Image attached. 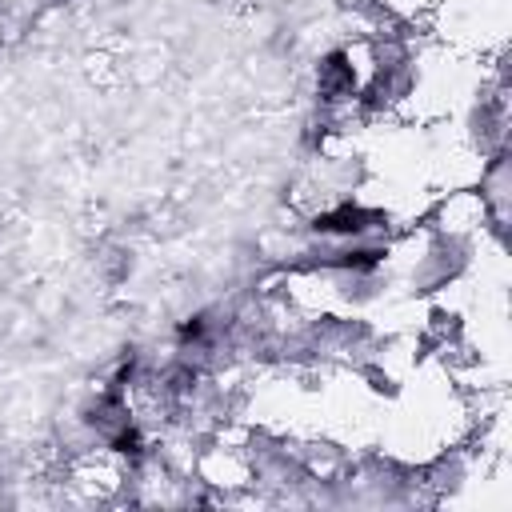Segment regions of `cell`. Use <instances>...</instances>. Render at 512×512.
<instances>
[{
    "label": "cell",
    "instance_id": "6da1fadb",
    "mask_svg": "<svg viewBox=\"0 0 512 512\" xmlns=\"http://www.w3.org/2000/svg\"><path fill=\"white\" fill-rule=\"evenodd\" d=\"M372 220H376V212H364L356 204H340V208L316 216L312 228L316 232H364V228H372Z\"/></svg>",
    "mask_w": 512,
    "mask_h": 512
},
{
    "label": "cell",
    "instance_id": "7a4b0ae2",
    "mask_svg": "<svg viewBox=\"0 0 512 512\" xmlns=\"http://www.w3.org/2000/svg\"><path fill=\"white\" fill-rule=\"evenodd\" d=\"M348 88H352V68L344 64V52L324 56V64H320V92L324 96H340Z\"/></svg>",
    "mask_w": 512,
    "mask_h": 512
}]
</instances>
